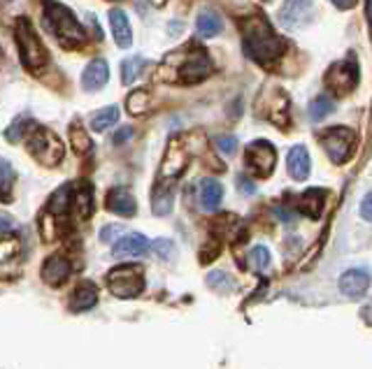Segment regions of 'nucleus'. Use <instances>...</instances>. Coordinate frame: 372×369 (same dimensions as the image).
I'll use <instances>...</instances> for the list:
<instances>
[{"label": "nucleus", "instance_id": "obj_1", "mask_svg": "<svg viewBox=\"0 0 372 369\" xmlns=\"http://www.w3.org/2000/svg\"><path fill=\"white\" fill-rule=\"evenodd\" d=\"M242 47L244 54L261 65L275 63L284 54V42L277 38L273 26L261 16H251L242 23Z\"/></svg>", "mask_w": 372, "mask_h": 369}, {"label": "nucleus", "instance_id": "obj_2", "mask_svg": "<svg viewBox=\"0 0 372 369\" xmlns=\"http://www.w3.org/2000/svg\"><path fill=\"white\" fill-rule=\"evenodd\" d=\"M45 21L49 30L54 33L56 40L61 42L67 49H77L87 45V30L82 28V23L77 21L70 10L65 5L56 3V0H47L45 3Z\"/></svg>", "mask_w": 372, "mask_h": 369}, {"label": "nucleus", "instance_id": "obj_3", "mask_svg": "<svg viewBox=\"0 0 372 369\" xmlns=\"http://www.w3.org/2000/svg\"><path fill=\"white\" fill-rule=\"evenodd\" d=\"M14 38H16V49H19L21 65L31 74H40L45 70V65L49 63V54H47V47L42 45L38 30L33 28L31 19H26V16H19V19H16Z\"/></svg>", "mask_w": 372, "mask_h": 369}, {"label": "nucleus", "instance_id": "obj_4", "mask_svg": "<svg viewBox=\"0 0 372 369\" xmlns=\"http://www.w3.org/2000/svg\"><path fill=\"white\" fill-rule=\"evenodd\" d=\"M28 151L42 167H56L65 156V147L61 137L52 130L40 128V125H35V128L28 132Z\"/></svg>", "mask_w": 372, "mask_h": 369}, {"label": "nucleus", "instance_id": "obj_5", "mask_svg": "<svg viewBox=\"0 0 372 369\" xmlns=\"http://www.w3.org/2000/svg\"><path fill=\"white\" fill-rule=\"evenodd\" d=\"M180 61H175L170 56V65H175V74L180 77V81L184 84H198L205 77H209L212 72V61H209V54L200 47H184L182 49Z\"/></svg>", "mask_w": 372, "mask_h": 369}, {"label": "nucleus", "instance_id": "obj_6", "mask_svg": "<svg viewBox=\"0 0 372 369\" xmlns=\"http://www.w3.org/2000/svg\"><path fill=\"white\" fill-rule=\"evenodd\" d=\"M107 288L114 297L133 300L145 290V272L138 265H119L107 274Z\"/></svg>", "mask_w": 372, "mask_h": 369}, {"label": "nucleus", "instance_id": "obj_7", "mask_svg": "<svg viewBox=\"0 0 372 369\" xmlns=\"http://www.w3.org/2000/svg\"><path fill=\"white\" fill-rule=\"evenodd\" d=\"M321 147L326 149L328 158L333 163H344L349 161V156L354 154V144H356V132L344 128V125H335V128H328L321 132Z\"/></svg>", "mask_w": 372, "mask_h": 369}, {"label": "nucleus", "instance_id": "obj_8", "mask_svg": "<svg viewBox=\"0 0 372 369\" xmlns=\"http://www.w3.org/2000/svg\"><path fill=\"white\" fill-rule=\"evenodd\" d=\"M277 154L275 147L266 140H256L247 147V156H244V165L251 174L256 177H270V172L275 170Z\"/></svg>", "mask_w": 372, "mask_h": 369}, {"label": "nucleus", "instance_id": "obj_9", "mask_svg": "<svg viewBox=\"0 0 372 369\" xmlns=\"http://www.w3.org/2000/svg\"><path fill=\"white\" fill-rule=\"evenodd\" d=\"M326 84H328V89L337 96L351 93V91L359 86V65L354 63L351 58L349 61L335 63L326 74Z\"/></svg>", "mask_w": 372, "mask_h": 369}, {"label": "nucleus", "instance_id": "obj_10", "mask_svg": "<svg viewBox=\"0 0 372 369\" xmlns=\"http://www.w3.org/2000/svg\"><path fill=\"white\" fill-rule=\"evenodd\" d=\"M186 163H189V154L182 149L180 140H173L170 147L165 151V158L160 163V172H158V181L165 183H175V179L184 172Z\"/></svg>", "mask_w": 372, "mask_h": 369}, {"label": "nucleus", "instance_id": "obj_11", "mask_svg": "<svg viewBox=\"0 0 372 369\" xmlns=\"http://www.w3.org/2000/svg\"><path fill=\"white\" fill-rule=\"evenodd\" d=\"M149 254V239L140 232H131L124 234L119 242H114L112 246V256L126 260V258H145Z\"/></svg>", "mask_w": 372, "mask_h": 369}, {"label": "nucleus", "instance_id": "obj_12", "mask_svg": "<svg viewBox=\"0 0 372 369\" xmlns=\"http://www.w3.org/2000/svg\"><path fill=\"white\" fill-rule=\"evenodd\" d=\"M70 272H72L70 260L61 254H56V256H49L45 260V265H42V270H40V276L47 286H61L63 281H67Z\"/></svg>", "mask_w": 372, "mask_h": 369}, {"label": "nucleus", "instance_id": "obj_13", "mask_svg": "<svg viewBox=\"0 0 372 369\" xmlns=\"http://www.w3.org/2000/svg\"><path fill=\"white\" fill-rule=\"evenodd\" d=\"M372 274L366 267H354V270H346L340 276V290L346 297H361L366 295V290L370 288Z\"/></svg>", "mask_w": 372, "mask_h": 369}, {"label": "nucleus", "instance_id": "obj_14", "mask_svg": "<svg viewBox=\"0 0 372 369\" xmlns=\"http://www.w3.org/2000/svg\"><path fill=\"white\" fill-rule=\"evenodd\" d=\"M312 10H314L312 0H286L282 12H279V19H282L286 28H298L305 21H310Z\"/></svg>", "mask_w": 372, "mask_h": 369}, {"label": "nucleus", "instance_id": "obj_15", "mask_svg": "<svg viewBox=\"0 0 372 369\" xmlns=\"http://www.w3.org/2000/svg\"><path fill=\"white\" fill-rule=\"evenodd\" d=\"M98 305V288L93 281H80L70 293V312L82 314Z\"/></svg>", "mask_w": 372, "mask_h": 369}, {"label": "nucleus", "instance_id": "obj_16", "mask_svg": "<svg viewBox=\"0 0 372 369\" xmlns=\"http://www.w3.org/2000/svg\"><path fill=\"white\" fill-rule=\"evenodd\" d=\"M109 79V68L105 58H93L82 74V89L84 91H100Z\"/></svg>", "mask_w": 372, "mask_h": 369}, {"label": "nucleus", "instance_id": "obj_17", "mask_svg": "<svg viewBox=\"0 0 372 369\" xmlns=\"http://www.w3.org/2000/svg\"><path fill=\"white\" fill-rule=\"evenodd\" d=\"M105 205L109 212L119 214V216H135V212H138V203H135L133 193L126 191V188H112L107 193L105 198Z\"/></svg>", "mask_w": 372, "mask_h": 369}, {"label": "nucleus", "instance_id": "obj_18", "mask_svg": "<svg viewBox=\"0 0 372 369\" xmlns=\"http://www.w3.org/2000/svg\"><path fill=\"white\" fill-rule=\"evenodd\" d=\"M65 228V216H58L54 212H49L45 207V212L40 214L38 219V230H40V237L42 242H47V244H52L58 237H61V232Z\"/></svg>", "mask_w": 372, "mask_h": 369}, {"label": "nucleus", "instance_id": "obj_19", "mask_svg": "<svg viewBox=\"0 0 372 369\" xmlns=\"http://www.w3.org/2000/svg\"><path fill=\"white\" fill-rule=\"evenodd\" d=\"M286 167H289V174H291L295 181L307 179L310 177V167H312L307 149L302 147V144H295L289 151V156H286Z\"/></svg>", "mask_w": 372, "mask_h": 369}, {"label": "nucleus", "instance_id": "obj_20", "mask_svg": "<svg viewBox=\"0 0 372 369\" xmlns=\"http://www.w3.org/2000/svg\"><path fill=\"white\" fill-rule=\"evenodd\" d=\"M109 26H112V35H114L116 45H119L121 49L131 47L133 28H131V21L124 10H109Z\"/></svg>", "mask_w": 372, "mask_h": 369}, {"label": "nucleus", "instance_id": "obj_21", "mask_svg": "<svg viewBox=\"0 0 372 369\" xmlns=\"http://www.w3.org/2000/svg\"><path fill=\"white\" fill-rule=\"evenodd\" d=\"M70 207L72 212L80 216V219H89V216L93 214V188L89 186L87 181L77 183V188L72 191V198H70Z\"/></svg>", "mask_w": 372, "mask_h": 369}, {"label": "nucleus", "instance_id": "obj_22", "mask_svg": "<svg viewBox=\"0 0 372 369\" xmlns=\"http://www.w3.org/2000/svg\"><path fill=\"white\" fill-rule=\"evenodd\" d=\"M173 200H175V188H173V183L156 181L154 195H151V205H154L151 209H154V214H158V216H165L168 212H170Z\"/></svg>", "mask_w": 372, "mask_h": 369}, {"label": "nucleus", "instance_id": "obj_23", "mask_svg": "<svg viewBox=\"0 0 372 369\" xmlns=\"http://www.w3.org/2000/svg\"><path fill=\"white\" fill-rule=\"evenodd\" d=\"M224 28V21L214 10H202L196 19V30L200 38H214Z\"/></svg>", "mask_w": 372, "mask_h": 369}, {"label": "nucleus", "instance_id": "obj_24", "mask_svg": "<svg viewBox=\"0 0 372 369\" xmlns=\"http://www.w3.org/2000/svg\"><path fill=\"white\" fill-rule=\"evenodd\" d=\"M224 200V188L217 179H202L200 183V205L205 209H217Z\"/></svg>", "mask_w": 372, "mask_h": 369}, {"label": "nucleus", "instance_id": "obj_25", "mask_svg": "<svg viewBox=\"0 0 372 369\" xmlns=\"http://www.w3.org/2000/svg\"><path fill=\"white\" fill-rule=\"evenodd\" d=\"M321 205H324V191L310 188L307 193H302V198H300V212L307 214L310 219H319Z\"/></svg>", "mask_w": 372, "mask_h": 369}, {"label": "nucleus", "instance_id": "obj_26", "mask_svg": "<svg viewBox=\"0 0 372 369\" xmlns=\"http://www.w3.org/2000/svg\"><path fill=\"white\" fill-rule=\"evenodd\" d=\"M119 121V107L116 105H109V107H103L98 114H93L91 119V128L96 132H105L107 128H112V125Z\"/></svg>", "mask_w": 372, "mask_h": 369}, {"label": "nucleus", "instance_id": "obj_27", "mask_svg": "<svg viewBox=\"0 0 372 369\" xmlns=\"http://www.w3.org/2000/svg\"><path fill=\"white\" fill-rule=\"evenodd\" d=\"M149 105H151V96H149V91H145V89L133 91V93L126 98V110H128L133 116H142L149 110Z\"/></svg>", "mask_w": 372, "mask_h": 369}, {"label": "nucleus", "instance_id": "obj_28", "mask_svg": "<svg viewBox=\"0 0 372 369\" xmlns=\"http://www.w3.org/2000/svg\"><path fill=\"white\" fill-rule=\"evenodd\" d=\"M147 68V61L142 56H135V58H126L121 63V77H124V84H131L140 77V72Z\"/></svg>", "mask_w": 372, "mask_h": 369}, {"label": "nucleus", "instance_id": "obj_29", "mask_svg": "<svg viewBox=\"0 0 372 369\" xmlns=\"http://www.w3.org/2000/svg\"><path fill=\"white\" fill-rule=\"evenodd\" d=\"M333 110H335V103H333V100L328 98V96H319V98H314V100L310 103V110H307V112H310V119H312V121H321L324 116H328Z\"/></svg>", "mask_w": 372, "mask_h": 369}, {"label": "nucleus", "instance_id": "obj_30", "mask_svg": "<svg viewBox=\"0 0 372 369\" xmlns=\"http://www.w3.org/2000/svg\"><path fill=\"white\" fill-rule=\"evenodd\" d=\"M70 142H72V147L77 154H87V151L91 149V137H89V132L80 125V121H75L70 125Z\"/></svg>", "mask_w": 372, "mask_h": 369}, {"label": "nucleus", "instance_id": "obj_31", "mask_svg": "<svg viewBox=\"0 0 372 369\" xmlns=\"http://www.w3.org/2000/svg\"><path fill=\"white\" fill-rule=\"evenodd\" d=\"M21 251V242L14 234H7V237L0 239V263H10Z\"/></svg>", "mask_w": 372, "mask_h": 369}, {"label": "nucleus", "instance_id": "obj_32", "mask_svg": "<svg viewBox=\"0 0 372 369\" xmlns=\"http://www.w3.org/2000/svg\"><path fill=\"white\" fill-rule=\"evenodd\" d=\"M33 125H38V123L28 119V116H19V119H14V123L5 130V137L10 142H19L26 135V128H33Z\"/></svg>", "mask_w": 372, "mask_h": 369}, {"label": "nucleus", "instance_id": "obj_33", "mask_svg": "<svg viewBox=\"0 0 372 369\" xmlns=\"http://www.w3.org/2000/svg\"><path fill=\"white\" fill-rule=\"evenodd\" d=\"M12 186H14V170L10 167V163L0 158V198L10 195Z\"/></svg>", "mask_w": 372, "mask_h": 369}, {"label": "nucleus", "instance_id": "obj_34", "mask_svg": "<svg viewBox=\"0 0 372 369\" xmlns=\"http://www.w3.org/2000/svg\"><path fill=\"white\" fill-rule=\"evenodd\" d=\"M249 263L253 270H258V272H263L268 270V265H270V254H268V249L266 246H253L249 251Z\"/></svg>", "mask_w": 372, "mask_h": 369}, {"label": "nucleus", "instance_id": "obj_35", "mask_svg": "<svg viewBox=\"0 0 372 369\" xmlns=\"http://www.w3.org/2000/svg\"><path fill=\"white\" fill-rule=\"evenodd\" d=\"M217 147L221 154H233L235 149H238V140H235L233 135H224V137H217Z\"/></svg>", "mask_w": 372, "mask_h": 369}, {"label": "nucleus", "instance_id": "obj_36", "mask_svg": "<svg viewBox=\"0 0 372 369\" xmlns=\"http://www.w3.org/2000/svg\"><path fill=\"white\" fill-rule=\"evenodd\" d=\"M154 249L158 251L160 258L173 256V242H170V239H156V242H154Z\"/></svg>", "mask_w": 372, "mask_h": 369}, {"label": "nucleus", "instance_id": "obj_37", "mask_svg": "<svg viewBox=\"0 0 372 369\" xmlns=\"http://www.w3.org/2000/svg\"><path fill=\"white\" fill-rule=\"evenodd\" d=\"M361 216L366 221H372V191L368 193L366 198H363V203H361Z\"/></svg>", "mask_w": 372, "mask_h": 369}, {"label": "nucleus", "instance_id": "obj_38", "mask_svg": "<svg viewBox=\"0 0 372 369\" xmlns=\"http://www.w3.org/2000/svg\"><path fill=\"white\" fill-rule=\"evenodd\" d=\"M121 225H107V228L103 230V232H100V239H103V242H109V239H114L116 237V234H121Z\"/></svg>", "mask_w": 372, "mask_h": 369}, {"label": "nucleus", "instance_id": "obj_39", "mask_svg": "<svg viewBox=\"0 0 372 369\" xmlns=\"http://www.w3.org/2000/svg\"><path fill=\"white\" fill-rule=\"evenodd\" d=\"M14 228V219L7 214H0V232H10Z\"/></svg>", "mask_w": 372, "mask_h": 369}, {"label": "nucleus", "instance_id": "obj_40", "mask_svg": "<svg viewBox=\"0 0 372 369\" xmlns=\"http://www.w3.org/2000/svg\"><path fill=\"white\" fill-rule=\"evenodd\" d=\"M133 137V130L126 125V128H121L119 130V135H114V144H121V142H126V140H131Z\"/></svg>", "mask_w": 372, "mask_h": 369}, {"label": "nucleus", "instance_id": "obj_41", "mask_svg": "<svg viewBox=\"0 0 372 369\" xmlns=\"http://www.w3.org/2000/svg\"><path fill=\"white\" fill-rule=\"evenodd\" d=\"M238 183H240V191H242V193H247V195H253V193H256V188H253V183H251V181H247L244 177H240V179H238Z\"/></svg>", "mask_w": 372, "mask_h": 369}, {"label": "nucleus", "instance_id": "obj_42", "mask_svg": "<svg viewBox=\"0 0 372 369\" xmlns=\"http://www.w3.org/2000/svg\"><path fill=\"white\" fill-rule=\"evenodd\" d=\"M359 0H333L335 7H340V10H351V7H356Z\"/></svg>", "mask_w": 372, "mask_h": 369}, {"label": "nucleus", "instance_id": "obj_43", "mask_svg": "<svg viewBox=\"0 0 372 369\" xmlns=\"http://www.w3.org/2000/svg\"><path fill=\"white\" fill-rule=\"evenodd\" d=\"M149 3H151V5H156V7H163V5L168 3V0H149Z\"/></svg>", "mask_w": 372, "mask_h": 369}]
</instances>
